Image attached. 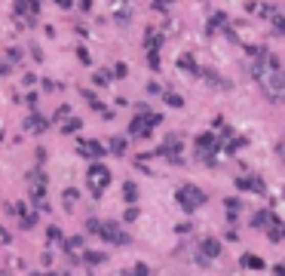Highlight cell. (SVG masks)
I'll return each mask as SVG.
<instances>
[{"label":"cell","instance_id":"obj_1","mask_svg":"<svg viewBox=\"0 0 285 276\" xmlns=\"http://www.w3.org/2000/svg\"><path fill=\"white\" fill-rule=\"evenodd\" d=\"M154 126H160V114H154L147 104H138V114H135L132 123H129V135L147 138V135L154 132Z\"/></svg>","mask_w":285,"mask_h":276},{"label":"cell","instance_id":"obj_2","mask_svg":"<svg viewBox=\"0 0 285 276\" xmlns=\"http://www.w3.org/2000/svg\"><path fill=\"white\" fill-rule=\"evenodd\" d=\"M175 200H178V206L190 215V212H196V209H203L206 206V190H200L196 184H184V187H178V194H175Z\"/></svg>","mask_w":285,"mask_h":276},{"label":"cell","instance_id":"obj_3","mask_svg":"<svg viewBox=\"0 0 285 276\" xmlns=\"http://www.w3.org/2000/svg\"><path fill=\"white\" fill-rule=\"evenodd\" d=\"M86 184H89V194L98 200V197L107 190V184H111V169L101 166V163H92L89 172H86Z\"/></svg>","mask_w":285,"mask_h":276},{"label":"cell","instance_id":"obj_4","mask_svg":"<svg viewBox=\"0 0 285 276\" xmlns=\"http://www.w3.org/2000/svg\"><path fill=\"white\" fill-rule=\"evenodd\" d=\"M95 237H101V240L111 243V246H129V243H132V237H129L120 224H114V221H98Z\"/></svg>","mask_w":285,"mask_h":276},{"label":"cell","instance_id":"obj_5","mask_svg":"<svg viewBox=\"0 0 285 276\" xmlns=\"http://www.w3.org/2000/svg\"><path fill=\"white\" fill-rule=\"evenodd\" d=\"M218 151H221V138H218V135H212V132H203V135L196 138V157H200L203 163H215Z\"/></svg>","mask_w":285,"mask_h":276},{"label":"cell","instance_id":"obj_6","mask_svg":"<svg viewBox=\"0 0 285 276\" xmlns=\"http://www.w3.org/2000/svg\"><path fill=\"white\" fill-rule=\"evenodd\" d=\"M218 255H221V243H218V240H212V237H206V240L200 243V255H196V264H203V267H206V264H212V261H215Z\"/></svg>","mask_w":285,"mask_h":276},{"label":"cell","instance_id":"obj_7","mask_svg":"<svg viewBox=\"0 0 285 276\" xmlns=\"http://www.w3.org/2000/svg\"><path fill=\"white\" fill-rule=\"evenodd\" d=\"M236 187L239 190H252V194H264V181L258 175H239L236 178Z\"/></svg>","mask_w":285,"mask_h":276},{"label":"cell","instance_id":"obj_8","mask_svg":"<svg viewBox=\"0 0 285 276\" xmlns=\"http://www.w3.org/2000/svg\"><path fill=\"white\" fill-rule=\"evenodd\" d=\"M276 221H279V218H276V215H273L270 209H264V212H258V215L252 218V227H258V230H270V227H273Z\"/></svg>","mask_w":285,"mask_h":276},{"label":"cell","instance_id":"obj_9","mask_svg":"<svg viewBox=\"0 0 285 276\" xmlns=\"http://www.w3.org/2000/svg\"><path fill=\"white\" fill-rule=\"evenodd\" d=\"M77 151H80L83 157H92V160H95V157H104V154H111V151H104L98 141H80V144H77Z\"/></svg>","mask_w":285,"mask_h":276},{"label":"cell","instance_id":"obj_10","mask_svg":"<svg viewBox=\"0 0 285 276\" xmlns=\"http://www.w3.org/2000/svg\"><path fill=\"white\" fill-rule=\"evenodd\" d=\"M144 46H147V52H150V49H163V34H160L157 28H147V34H144Z\"/></svg>","mask_w":285,"mask_h":276},{"label":"cell","instance_id":"obj_11","mask_svg":"<svg viewBox=\"0 0 285 276\" xmlns=\"http://www.w3.org/2000/svg\"><path fill=\"white\" fill-rule=\"evenodd\" d=\"M178 68H181V71H187V74H203V71H200V65H196V58H193L190 52L178 58Z\"/></svg>","mask_w":285,"mask_h":276},{"label":"cell","instance_id":"obj_12","mask_svg":"<svg viewBox=\"0 0 285 276\" xmlns=\"http://www.w3.org/2000/svg\"><path fill=\"white\" fill-rule=\"evenodd\" d=\"M239 264L246 267V270H264L267 264H264V258H258V255H243L239 258Z\"/></svg>","mask_w":285,"mask_h":276},{"label":"cell","instance_id":"obj_13","mask_svg":"<svg viewBox=\"0 0 285 276\" xmlns=\"http://www.w3.org/2000/svg\"><path fill=\"white\" fill-rule=\"evenodd\" d=\"M46 126H49V120H46V117H37V114H34V117H28V123H25V129H28V132H43Z\"/></svg>","mask_w":285,"mask_h":276},{"label":"cell","instance_id":"obj_14","mask_svg":"<svg viewBox=\"0 0 285 276\" xmlns=\"http://www.w3.org/2000/svg\"><path fill=\"white\" fill-rule=\"evenodd\" d=\"M123 197H126V203H129V206H135V203H138V187H135V181H126V184H123Z\"/></svg>","mask_w":285,"mask_h":276},{"label":"cell","instance_id":"obj_15","mask_svg":"<svg viewBox=\"0 0 285 276\" xmlns=\"http://www.w3.org/2000/svg\"><path fill=\"white\" fill-rule=\"evenodd\" d=\"M107 147H111V154H114V157H123V154H126V138H120V135H117V138H111V144H107Z\"/></svg>","mask_w":285,"mask_h":276},{"label":"cell","instance_id":"obj_16","mask_svg":"<svg viewBox=\"0 0 285 276\" xmlns=\"http://www.w3.org/2000/svg\"><path fill=\"white\" fill-rule=\"evenodd\" d=\"M267 233H270V240H273V243H282V240H285V224H282V221H276Z\"/></svg>","mask_w":285,"mask_h":276},{"label":"cell","instance_id":"obj_17","mask_svg":"<svg viewBox=\"0 0 285 276\" xmlns=\"http://www.w3.org/2000/svg\"><path fill=\"white\" fill-rule=\"evenodd\" d=\"M163 101H166L169 108H184V98H181L178 92H163Z\"/></svg>","mask_w":285,"mask_h":276},{"label":"cell","instance_id":"obj_18","mask_svg":"<svg viewBox=\"0 0 285 276\" xmlns=\"http://www.w3.org/2000/svg\"><path fill=\"white\" fill-rule=\"evenodd\" d=\"M83 261H86L89 267H98V264H104V255H101V252H86Z\"/></svg>","mask_w":285,"mask_h":276},{"label":"cell","instance_id":"obj_19","mask_svg":"<svg viewBox=\"0 0 285 276\" xmlns=\"http://www.w3.org/2000/svg\"><path fill=\"white\" fill-rule=\"evenodd\" d=\"M224 22H227V15H224V12H215V15L209 18V34H212V31H218Z\"/></svg>","mask_w":285,"mask_h":276},{"label":"cell","instance_id":"obj_20","mask_svg":"<svg viewBox=\"0 0 285 276\" xmlns=\"http://www.w3.org/2000/svg\"><path fill=\"white\" fill-rule=\"evenodd\" d=\"M83 246V240L80 237H71V240H61V249H68V252H74V249H80Z\"/></svg>","mask_w":285,"mask_h":276},{"label":"cell","instance_id":"obj_21","mask_svg":"<svg viewBox=\"0 0 285 276\" xmlns=\"http://www.w3.org/2000/svg\"><path fill=\"white\" fill-rule=\"evenodd\" d=\"M147 65H150L154 71H160V49H150V52H147Z\"/></svg>","mask_w":285,"mask_h":276},{"label":"cell","instance_id":"obj_22","mask_svg":"<svg viewBox=\"0 0 285 276\" xmlns=\"http://www.w3.org/2000/svg\"><path fill=\"white\" fill-rule=\"evenodd\" d=\"M83 98H86V101H89V104H92L95 111H101V114H104V108H101V101H98V98H95V95H92L89 89H83Z\"/></svg>","mask_w":285,"mask_h":276},{"label":"cell","instance_id":"obj_23","mask_svg":"<svg viewBox=\"0 0 285 276\" xmlns=\"http://www.w3.org/2000/svg\"><path fill=\"white\" fill-rule=\"evenodd\" d=\"M77 197H80V194H77V190H74V187H68V190H64V197H61V200H64V206H68V209H71V206H74V203H77Z\"/></svg>","mask_w":285,"mask_h":276},{"label":"cell","instance_id":"obj_24","mask_svg":"<svg viewBox=\"0 0 285 276\" xmlns=\"http://www.w3.org/2000/svg\"><path fill=\"white\" fill-rule=\"evenodd\" d=\"M246 144H249L246 138H233V141L227 144V154H236V151H239V147H246Z\"/></svg>","mask_w":285,"mask_h":276},{"label":"cell","instance_id":"obj_25","mask_svg":"<svg viewBox=\"0 0 285 276\" xmlns=\"http://www.w3.org/2000/svg\"><path fill=\"white\" fill-rule=\"evenodd\" d=\"M273 31H276L279 37H285V18L282 15H273Z\"/></svg>","mask_w":285,"mask_h":276},{"label":"cell","instance_id":"obj_26","mask_svg":"<svg viewBox=\"0 0 285 276\" xmlns=\"http://www.w3.org/2000/svg\"><path fill=\"white\" fill-rule=\"evenodd\" d=\"M95 83H98V86H107V83H111V71H98V74H95Z\"/></svg>","mask_w":285,"mask_h":276},{"label":"cell","instance_id":"obj_27","mask_svg":"<svg viewBox=\"0 0 285 276\" xmlns=\"http://www.w3.org/2000/svg\"><path fill=\"white\" fill-rule=\"evenodd\" d=\"M80 126H83V123H80V120H77V117H71V120H68V123H64V126H61V129H64V132H77V129H80Z\"/></svg>","mask_w":285,"mask_h":276},{"label":"cell","instance_id":"obj_28","mask_svg":"<svg viewBox=\"0 0 285 276\" xmlns=\"http://www.w3.org/2000/svg\"><path fill=\"white\" fill-rule=\"evenodd\" d=\"M224 206H227V215H236V212L243 209V203H239V200H227Z\"/></svg>","mask_w":285,"mask_h":276},{"label":"cell","instance_id":"obj_29","mask_svg":"<svg viewBox=\"0 0 285 276\" xmlns=\"http://www.w3.org/2000/svg\"><path fill=\"white\" fill-rule=\"evenodd\" d=\"M258 15H261V18H273V15H276V9H273V6H261V9H258Z\"/></svg>","mask_w":285,"mask_h":276},{"label":"cell","instance_id":"obj_30","mask_svg":"<svg viewBox=\"0 0 285 276\" xmlns=\"http://www.w3.org/2000/svg\"><path fill=\"white\" fill-rule=\"evenodd\" d=\"M77 58H80L83 65H89V49H86V46H80V49H77Z\"/></svg>","mask_w":285,"mask_h":276},{"label":"cell","instance_id":"obj_31","mask_svg":"<svg viewBox=\"0 0 285 276\" xmlns=\"http://www.w3.org/2000/svg\"><path fill=\"white\" fill-rule=\"evenodd\" d=\"M6 58H9V61H21V52H18V49H6Z\"/></svg>","mask_w":285,"mask_h":276},{"label":"cell","instance_id":"obj_32","mask_svg":"<svg viewBox=\"0 0 285 276\" xmlns=\"http://www.w3.org/2000/svg\"><path fill=\"white\" fill-rule=\"evenodd\" d=\"M114 74H117V77H114V80H123V77H126V65H123V61H120V65H117V68H114Z\"/></svg>","mask_w":285,"mask_h":276},{"label":"cell","instance_id":"obj_33","mask_svg":"<svg viewBox=\"0 0 285 276\" xmlns=\"http://www.w3.org/2000/svg\"><path fill=\"white\" fill-rule=\"evenodd\" d=\"M190 230H193V224H190V221H187V224H178V233H190Z\"/></svg>","mask_w":285,"mask_h":276},{"label":"cell","instance_id":"obj_34","mask_svg":"<svg viewBox=\"0 0 285 276\" xmlns=\"http://www.w3.org/2000/svg\"><path fill=\"white\" fill-rule=\"evenodd\" d=\"M31 12H34V15L40 12V0H31Z\"/></svg>","mask_w":285,"mask_h":276},{"label":"cell","instance_id":"obj_35","mask_svg":"<svg viewBox=\"0 0 285 276\" xmlns=\"http://www.w3.org/2000/svg\"><path fill=\"white\" fill-rule=\"evenodd\" d=\"M276 273H285V261L282 264H276Z\"/></svg>","mask_w":285,"mask_h":276},{"label":"cell","instance_id":"obj_36","mask_svg":"<svg viewBox=\"0 0 285 276\" xmlns=\"http://www.w3.org/2000/svg\"><path fill=\"white\" fill-rule=\"evenodd\" d=\"M114 3H126V0H114Z\"/></svg>","mask_w":285,"mask_h":276}]
</instances>
